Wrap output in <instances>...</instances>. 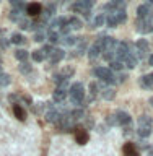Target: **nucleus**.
<instances>
[{
  "instance_id": "nucleus-1",
  "label": "nucleus",
  "mask_w": 153,
  "mask_h": 156,
  "mask_svg": "<svg viewBox=\"0 0 153 156\" xmlns=\"http://www.w3.org/2000/svg\"><path fill=\"white\" fill-rule=\"evenodd\" d=\"M68 96H70L72 104H75L77 107L85 106L83 102H85L86 91H85V88H83L82 83H73V85H70V88H68Z\"/></svg>"
},
{
  "instance_id": "nucleus-2",
  "label": "nucleus",
  "mask_w": 153,
  "mask_h": 156,
  "mask_svg": "<svg viewBox=\"0 0 153 156\" xmlns=\"http://www.w3.org/2000/svg\"><path fill=\"white\" fill-rule=\"evenodd\" d=\"M153 130V119L150 115H140L139 122H137V132H139L140 138H147V136L151 135Z\"/></svg>"
},
{
  "instance_id": "nucleus-3",
  "label": "nucleus",
  "mask_w": 153,
  "mask_h": 156,
  "mask_svg": "<svg viewBox=\"0 0 153 156\" xmlns=\"http://www.w3.org/2000/svg\"><path fill=\"white\" fill-rule=\"evenodd\" d=\"M95 75H96V78H100L101 83H104V85H107V86L116 85L117 83L116 75L109 70V67H98V68H95Z\"/></svg>"
},
{
  "instance_id": "nucleus-4",
  "label": "nucleus",
  "mask_w": 153,
  "mask_h": 156,
  "mask_svg": "<svg viewBox=\"0 0 153 156\" xmlns=\"http://www.w3.org/2000/svg\"><path fill=\"white\" fill-rule=\"evenodd\" d=\"M93 5H95V0H75L73 5H72V10L75 13H82L83 16L90 18Z\"/></svg>"
},
{
  "instance_id": "nucleus-5",
  "label": "nucleus",
  "mask_w": 153,
  "mask_h": 156,
  "mask_svg": "<svg viewBox=\"0 0 153 156\" xmlns=\"http://www.w3.org/2000/svg\"><path fill=\"white\" fill-rule=\"evenodd\" d=\"M126 20H127V13H126V10H124V12L109 13V15L106 16V24H107V26H111V28H116V26H119V24L126 23Z\"/></svg>"
},
{
  "instance_id": "nucleus-6",
  "label": "nucleus",
  "mask_w": 153,
  "mask_h": 156,
  "mask_svg": "<svg viewBox=\"0 0 153 156\" xmlns=\"http://www.w3.org/2000/svg\"><path fill=\"white\" fill-rule=\"evenodd\" d=\"M126 5H127L126 0H109V2H107L104 7H103V10H104V12H109V13L124 12V10H126Z\"/></svg>"
},
{
  "instance_id": "nucleus-7",
  "label": "nucleus",
  "mask_w": 153,
  "mask_h": 156,
  "mask_svg": "<svg viewBox=\"0 0 153 156\" xmlns=\"http://www.w3.org/2000/svg\"><path fill=\"white\" fill-rule=\"evenodd\" d=\"M137 31L142 33V34H145V33H151L153 31V16H148V18H144V20H140V18H137Z\"/></svg>"
},
{
  "instance_id": "nucleus-8",
  "label": "nucleus",
  "mask_w": 153,
  "mask_h": 156,
  "mask_svg": "<svg viewBox=\"0 0 153 156\" xmlns=\"http://www.w3.org/2000/svg\"><path fill=\"white\" fill-rule=\"evenodd\" d=\"M150 51V44L147 39H139L135 42V52H137V58H144Z\"/></svg>"
},
{
  "instance_id": "nucleus-9",
  "label": "nucleus",
  "mask_w": 153,
  "mask_h": 156,
  "mask_svg": "<svg viewBox=\"0 0 153 156\" xmlns=\"http://www.w3.org/2000/svg\"><path fill=\"white\" fill-rule=\"evenodd\" d=\"M67 96H68L67 86H57L56 90H54V93H52L54 102H64V101L67 99Z\"/></svg>"
},
{
  "instance_id": "nucleus-10",
  "label": "nucleus",
  "mask_w": 153,
  "mask_h": 156,
  "mask_svg": "<svg viewBox=\"0 0 153 156\" xmlns=\"http://www.w3.org/2000/svg\"><path fill=\"white\" fill-rule=\"evenodd\" d=\"M148 16H153V5H147V3L139 5V8H137V18L144 20Z\"/></svg>"
},
{
  "instance_id": "nucleus-11",
  "label": "nucleus",
  "mask_w": 153,
  "mask_h": 156,
  "mask_svg": "<svg viewBox=\"0 0 153 156\" xmlns=\"http://www.w3.org/2000/svg\"><path fill=\"white\" fill-rule=\"evenodd\" d=\"M116 120H117V125H121V127L132 124V117L124 111H116Z\"/></svg>"
},
{
  "instance_id": "nucleus-12",
  "label": "nucleus",
  "mask_w": 153,
  "mask_h": 156,
  "mask_svg": "<svg viewBox=\"0 0 153 156\" xmlns=\"http://www.w3.org/2000/svg\"><path fill=\"white\" fill-rule=\"evenodd\" d=\"M41 12H42V7L39 3H36V2L26 5V15L28 16H39Z\"/></svg>"
},
{
  "instance_id": "nucleus-13",
  "label": "nucleus",
  "mask_w": 153,
  "mask_h": 156,
  "mask_svg": "<svg viewBox=\"0 0 153 156\" xmlns=\"http://www.w3.org/2000/svg\"><path fill=\"white\" fill-rule=\"evenodd\" d=\"M139 85L144 88V90H151L153 88V73H148V75H142L139 78Z\"/></svg>"
},
{
  "instance_id": "nucleus-14",
  "label": "nucleus",
  "mask_w": 153,
  "mask_h": 156,
  "mask_svg": "<svg viewBox=\"0 0 153 156\" xmlns=\"http://www.w3.org/2000/svg\"><path fill=\"white\" fill-rule=\"evenodd\" d=\"M75 140L78 145H85L90 140V135H88V132L85 129H77L75 130Z\"/></svg>"
},
{
  "instance_id": "nucleus-15",
  "label": "nucleus",
  "mask_w": 153,
  "mask_h": 156,
  "mask_svg": "<svg viewBox=\"0 0 153 156\" xmlns=\"http://www.w3.org/2000/svg\"><path fill=\"white\" fill-rule=\"evenodd\" d=\"M64 57H65V52H64V49H57V47H56V49L52 51V54L49 55L47 60H49V63H59Z\"/></svg>"
},
{
  "instance_id": "nucleus-16",
  "label": "nucleus",
  "mask_w": 153,
  "mask_h": 156,
  "mask_svg": "<svg viewBox=\"0 0 153 156\" xmlns=\"http://www.w3.org/2000/svg\"><path fill=\"white\" fill-rule=\"evenodd\" d=\"M100 94L103 96V99H106V101H112V99L116 98V90H114L112 86H103Z\"/></svg>"
},
{
  "instance_id": "nucleus-17",
  "label": "nucleus",
  "mask_w": 153,
  "mask_h": 156,
  "mask_svg": "<svg viewBox=\"0 0 153 156\" xmlns=\"http://www.w3.org/2000/svg\"><path fill=\"white\" fill-rule=\"evenodd\" d=\"M60 114H62V112L56 111L54 107H52V109H47V112H46V120L51 122V124H56V125H57L59 119H60Z\"/></svg>"
},
{
  "instance_id": "nucleus-18",
  "label": "nucleus",
  "mask_w": 153,
  "mask_h": 156,
  "mask_svg": "<svg viewBox=\"0 0 153 156\" xmlns=\"http://www.w3.org/2000/svg\"><path fill=\"white\" fill-rule=\"evenodd\" d=\"M137 62H139V58H137L135 54H129L124 60H122V63H124V68H135L137 67Z\"/></svg>"
},
{
  "instance_id": "nucleus-19",
  "label": "nucleus",
  "mask_w": 153,
  "mask_h": 156,
  "mask_svg": "<svg viewBox=\"0 0 153 156\" xmlns=\"http://www.w3.org/2000/svg\"><path fill=\"white\" fill-rule=\"evenodd\" d=\"M13 114H15V117H16L18 120H26V111H24V107L21 106V104H13Z\"/></svg>"
},
{
  "instance_id": "nucleus-20",
  "label": "nucleus",
  "mask_w": 153,
  "mask_h": 156,
  "mask_svg": "<svg viewBox=\"0 0 153 156\" xmlns=\"http://www.w3.org/2000/svg\"><path fill=\"white\" fill-rule=\"evenodd\" d=\"M100 55H101V47H100V44L95 41V44L88 49V57H90L91 60H95V58H98Z\"/></svg>"
},
{
  "instance_id": "nucleus-21",
  "label": "nucleus",
  "mask_w": 153,
  "mask_h": 156,
  "mask_svg": "<svg viewBox=\"0 0 153 156\" xmlns=\"http://www.w3.org/2000/svg\"><path fill=\"white\" fill-rule=\"evenodd\" d=\"M122 151H124V156H140L134 143H126L124 148H122Z\"/></svg>"
},
{
  "instance_id": "nucleus-22",
  "label": "nucleus",
  "mask_w": 153,
  "mask_h": 156,
  "mask_svg": "<svg viewBox=\"0 0 153 156\" xmlns=\"http://www.w3.org/2000/svg\"><path fill=\"white\" fill-rule=\"evenodd\" d=\"M88 91H90V98H88V101H93V99H95V98L101 93V88H100V85H98V83L93 81V83H90Z\"/></svg>"
},
{
  "instance_id": "nucleus-23",
  "label": "nucleus",
  "mask_w": 153,
  "mask_h": 156,
  "mask_svg": "<svg viewBox=\"0 0 153 156\" xmlns=\"http://www.w3.org/2000/svg\"><path fill=\"white\" fill-rule=\"evenodd\" d=\"M15 57H16L20 62H28L29 52L26 51V49H16V51H15Z\"/></svg>"
},
{
  "instance_id": "nucleus-24",
  "label": "nucleus",
  "mask_w": 153,
  "mask_h": 156,
  "mask_svg": "<svg viewBox=\"0 0 153 156\" xmlns=\"http://www.w3.org/2000/svg\"><path fill=\"white\" fill-rule=\"evenodd\" d=\"M68 24H70L72 29H82L83 28V21L78 16H70L68 18Z\"/></svg>"
},
{
  "instance_id": "nucleus-25",
  "label": "nucleus",
  "mask_w": 153,
  "mask_h": 156,
  "mask_svg": "<svg viewBox=\"0 0 153 156\" xmlns=\"http://www.w3.org/2000/svg\"><path fill=\"white\" fill-rule=\"evenodd\" d=\"M24 36L23 34H20V33H13L12 36H10V42L12 44H16V46H21V44H24Z\"/></svg>"
},
{
  "instance_id": "nucleus-26",
  "label": "nucleus",
  "mask_w": 153,
  "mask_h": 156,
  "mask_svg": "<svg viewBox=\"0 0 153 156\" xmlns=\"http://www.w3.org/2000/svg\"><path fill=\"white\" fill-rule=\"evenodd\" d=\"M103 24H106V15L104 13H98L95 20H93V28H100Z\"/></svg>"
},
{
  "instance_id": "nucleus-27",
  "label": "nucleus",
  "mask_w": 153,
  "mask_h": 156,
  "mask_svg": "<svg viewBox=\"0 0 153 156\" xmlns=\"http://www.w3.org/2000/svg\"><path fill=\"white\" fill-rule=\"evenodd\" d=\"M122 68H124V63H122L121 60H117V58H114L112 62H109V70L111 72H121Z\"/></svg>"
},
{
  "instance_id": "nucleus-28",
  "label": "nucleus",
  "mask_w": 153,
  "mask_h": 156,
  "mask_svg": "<svg viewBox=\"0 0 153 156\" xmlns=\"http://www.w3.org/2000/svg\"><path fill=\"white\" fill-rule=\"evenodd\" d=\"M18 70H20V73H23V75H28V73H31L33 67H31V63H29V62H20Z\"/></svg>"
},
{
  "instance_id": "nucleus-29",
  "label": "nucleus",
  "mask_w": 153,
  "mask_h": 156,
  "mask_svg": "<svg viewBox=\"0 0 153 156\" xmlns=\"http://www.w3.org/2000/svg\"><path fill=\"white\" fill-rule=\"evenodd\" d=\"M8 18L12 20V21H15V23H18L20 20L23 18V12H21V10H15V8H12V12H10V15H8Z\"/></svg>"
},
{
  "instance_id": "nucleus-30",
  "label": "nucleus",
  "mask_w": 153,
  "mask_h": 156,
  "mask_svg": "<svg viewBox=\"0 0 153 156\" xmlns=\"http://www.w3.org/2000/svg\"><path fill=\"white\" fill-rule=\"evenodd\" d=\"M60 42H64L65 46H73V44H77V42H80V37H75V36H62V41Z\"/></svg>"
},
{
  "instance_id": "nucleus-31",
  "label": "nucleus",
  "mask_w": 153,
  "mask_h": 156,
  "mask_svg": "<svg viewBox=\"0 0 153 156\" xmlns=\"http://www.w3.org/2000/svg\"><path fill=\"white\" fill-rule=\"evenodd\" d=\"M47 39H49V44H51V46H56L57 42L62 41V36L59 33H49L47 34Z\"/></svg>"
},
{
  "instance_id": "nucleus-32",
  "label": "nucleus",
  "mask_w": 153,
  "mask_h": 156,
  "mask_svg": "<svg viewBox=\"0 0 153 156\" xmlns=\"http://www.w3.org/2000/svg\"><path fill=\"white\" fill-rule=\"evenodd\" d=\"M10 83H12V76L8 75V73H0V88H5V86H8Z\"/></svg>"
},
{
  "instance_id": "nucleus-33",
  "label": "nucleus",
  "mask_w": 153,
  "mask_h": 156,
  "mask_svg": "<svg viewBox=\"0 0 153 156\" xmlns=\"http://www.w3.org/2000/svg\"><path fill=\"white\" fill-rule=\"evenodd\" d=\"M70 115H72V119L77 122V120H80V119H83V117H85V112H83L82 107H77V109H73V111L70 112Z\"/></svg>"
},
{
  "instance_id": "nucleus-34",
  "label": "nucleus",
  "mask_w": 153,
  "mask_h": 156,
  "mask_svg": "<svg viewBox=\"0 0 153 156\" xmlns=\"http://www.w3.org/2000/svg\"><path fill=\"white\" fill-rule=\"evenodd\" d=\"M10 5H12V8L15 10H24V7H26V2L24 0H10Z\"/></svg>"
},
{
  "instance_id": "nucleus-35",
  "label": "nucleus",
  "mask_w": 153,
  "mask_h": 156,
  "mask_svg": "<svg viewBox=\"0 0 153 156\" xmlns=\"http://www.w3.org/2000/svg\"><path fill=\"white\" fill-rule=\"evenodd\" d=\"M31 58H33L34 62H42L46 57H44V54H42L41 49H36V51H33V52H31Z\"/></svg>"
},
{
  "instance_id": "nucleus-36",
  "label": "nucleus",
  "mask_w": 153,
  "mask_h": 156,
  "mask_svg": "<svg viewBox=\"0 0 153 156\" xmlns=\"http://www.w3.org/2000/svg\"><path fill=\"white\" fill-rule=\"evenodd\" d=\"M54 49H56L54 46H51V44H46V46H42V49H41V51H42V54H44V57H47V58H49V55L52 54V51H54Z\"/></svg>"
},
{
  "instance_id": "nucleus-37",
  "label": "nucleus",
  "mask_w": 153,
  "mask_h": 156,
  "mask_svg": "<svg viewBox=\"0 0 153 156\" xmlns=\"http://www.w3.org/2000/svg\"><path fill=\"white\" fill-rule=\"evenodd\" d=\"M73 72H75V70H73V67H64L60 73H62V75L65 76L67 80H68V78H70V76L73 75Z\"/></svg>"
},
{
  "instance_id": "nucleus-38",
  "label": "nucleus",
  "mask_w": 153,
  "mask_h": 156,
  "mask_svg": "<svg viewBox=\"0 0 153 156\" xmlns=\"http://www.w3.org/2000/svg\"><path fill=\"white\" fill-rule=\"evenodd\" d=\"M29 24H31V21L29 20H26V18H21L18 21V26L21 28V29H29Z\"/></svg>"
},
{
  "instance_id": "nucleus-39",
  "label": "nucleus",
  "mask_w": 153,
  "mask_h": 156,
  "mask_svg": "<svg viewBox=\"0 0 153 156\" xmlns=\"http://www.w3.org/2000/svg\"><path fill=\"white\" fill-rule=\"evenodd\" d=\"M106 122H107V125H111V127L117 125V120H116V114H109V115L106 117Z\"/></svg>"
},
{
  "instance_id": "nucleus-40",
  "label": "nucleus",
  "mask_w": 153,
  "mask_h": 156,
  "mask_svg": "<svg viewBox=\"0 0 153 156\" xmlns=\"http://www.w3.org/2000/svg\"><path fill=\"white\" fill-rule=\"evenodd\" d=\"M44 39H46V36H44L42 31H36V33H34V41H36V42H42Z\"/></svg>"
},
{
  "instance_id": "nucleus-41",
  "label": "nucleus",
  "mask_w": 153,
  "mask_h": 156,
  "mask_svg": "<svg viewBox=\"0 0 153 156\" xmlns=\"http://www.w3.org/2000/svg\"><path fill=\"white\" fill-rule=\"evenodd\" d=\"M8 42H10V39H5V37H0V47L5 49L8 46Z\"/></svg>"
},
{
  "instance_id": "nucleus-42",
  "label": "nucleus",
  "mask_w": 153,
  "mask_h": 156,
  "mask_svg": "<svg viewBox=\"0 0 153 156\" xmlns=\"http://www.w3.org/2000/svg\"><path fill=\"white\" fill-rule=\"evenodd\" d=\"M8 101L12 102V104H18V96L16 94H10L8 96Z\"/></svg>"
},
{
  "instance_id": "nucleus-43",
  "label": "nucleus",
  "mask_w": 153,
  "mask_h": 156,
  "mask_svg": "<svg viewBox=\"0 0 153 156\" xmlns=\"http://www.w3.org/2000/svg\"><path fill=\"white\" fill-rule=\"evenodd\" d=\"M122 129H124V135H130V133H132V124L122 127Z\"/></svg>"
},
{
  "instance_id": "nucleus-44",
  "label": "nucleus",
  "mask_w": 153,
  "mask_h": 156,
  "mask_svg": "<svg viewBox=\"0 0 153 156\" xmlns=\"http://www.w3.org/2000/svg\"><path fill=\"white\" fill-rule=\"evenodd\" d=\"M85 125L86 127H93V125H95V122H93V119H86L85 120Z\"/></svg>"
},
{
  "instance_id": "nucleus-45",
  "label": "nucleus",
  "mask_w": 153,
  "mask_h": 156,
  "mask_svg": "<svg viewBox=\"0 0 153 156\" xmlns=\"http://www.w3.org/2000/svg\"><path fill=\"white\" fill-rule=\"evenodd\" d=\"M147 154L153 156V145H148V148H147Z\"/></svg>"
},
{
  "instance_id": "nucleus-46",
  "label": "nucleus",
  "mask_w": 153,
  "mask_h": 156,
  "mask_svg": "<svg viewBox=\"0 0 153 156\" xmlns=\"http://www.w3.org/2000/svg\"><path fill=\"white\" fill-rule=\"evenodd\" d=\"M98 129H100V130H98V132H100V133H104V132H106V127H98Z\"/></svg>"
},
{
  "instance_id": "nucleus-47",
  "label": "nucleus",
  "mask_w": 153,
  "mask_h": 156,
  "mask_svg": "<svg viewBox=\"0 0 153 156\" xmlns=\"http://www.w3.org/2000/svg\"><path fill=\"white\" fill-rule=\"evenodd\" d=\"M148 65H151V67H153V54L148 57Z\"/></svg>"
},
{
  "instance_id": "nucleus-48",
  "label": "nucleus",
  "mask_w": 153,
  "mask_h": 156,
  "mask_svg": "<svg viewBox=\"0 0 153 156\" xmlns=\"http://www.w3.org/2000/svg\"><path fill=\"white\" fill-rule=\"evenodd\" d=\"M148 102H150V106L153 107V96H151V98H150V99H148Z\"/></svg>"
},
{
  "instance_id": "nucleus-49",
  "label": "nucleus",
  "mask_w": 153,
  "mask_h": 156,
  "mask_svg": "<svg viewBox=\"0 0 153 156\" xmlns=\"http://www.w3.org/2000/svg\"><path fill=\"white\" fill-rule=\"evenodd\" d=\"M145 3H147V5H153V0H147Z\"/></svg>"
},
{
  "instance_id": "nucleus-50",
  "label": "nucleus",
  "mask_w": 153,
  "mask_h": 156,
  "mask_svg": "<svg viewBox=\"0 0 153 156\" xmlns=\"http://www.w3.org/2000/svg\"><path fill=\"white\" fill-rule=\"evenodd\" d=\"M0 63H2V55H0Z\"/></svg>"
},
{
  "instance_id": "nucleus-51",
  "label": "nucleus",
  "mask_w": 153,
  "mask_h": 156,
  "mask_svg": "<svg viewBox=\"0 0 153 156\" xmlns=\"http://www.w3.org/2000/svg\"><path fill=\"white\" fill-rule=\"evenodd\" d=\"M0 73H2V65H0Z\"/></svg>"
}]
</instances>
